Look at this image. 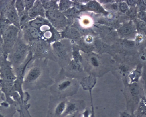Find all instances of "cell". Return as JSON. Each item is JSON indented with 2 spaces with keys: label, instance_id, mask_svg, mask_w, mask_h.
I'll return each instance as SVG.
<instances>
[{
  "label": "cell",
  "instance_id": "1",
  "mask_svg": "<svg viewBox=\"0 0 146 117\" xmlns=\"http://www.w3.org/2000/svg\"><path fill=\"white\" fill-rule=\"evenodd\" d=\"M78 88L77 79L68 75L63 68L61 69L50 89L52 96L66 98L76 94Z\"/></svg>",
  "mask_w": 146,
  "mask_h": 117
},
{
  "label": "cell",
  "instance_id": "2",
  "mask_svg": "<svg viewBox=\"0 0 146 117\" xmlns=\"http://www.w3.org/2000/svg\"><path fill=\"white\" fill-rule=\"evenodd\" d=\"M23 82L31 86L33 90L46 88L54 82L47 66L39 65L32 66L28 69L24 75Z\"/></svg>",
  "mask_w": 146,
  "mask_h": 117
},
{
  "label": "cell",
  "instance_id": "3",
  "mask_svg": "<svg viewBox=\"0 0 146 117\" xmlns=\"http://www.w3.org/2000/svg\"><path fill=\"white\" fill-rule=\"evenodd\" d=\"M19 28L13 25H9L2 34L3 39L6 44H9L15 41L17 37Z\"/></svg>",
  "mask_w": 146,
  "mask_h": 117
},
{
  "label": "cell",
  "instance_id": "4",
  "mask_svg": "<svg viewBox=\"0 0 146 117\" xmlns=\"http://www.w3.org/2000/svg\"><path fill=\"white\" fill-rule=\"evenodd\" d=\"M6 15V17L11 22V24L19 29L20 28L19 17L14 5L11 6Z\"/></svg>",
  "mask_w": 146,
  "mask_h": 117
},
{
  "label": "cell",
  "instance_id": "5",
  "mask_svg": "<svg viewBox=\"0 0 146 117\" xmlns=\"http://www.w3.org/2000/svg\"><path fill=\"white\" fill-rule=\"evenodd\" d=\"M24 47L19 48L14 53L12 57L13 64L16 66L19 67L22 64L25 53V50Z\"/></svg>",
  "mask_w": 146,
  "mask_h": 117
},
{
  "label": "cell",
  "instance_id": "6",
  "mask_svg": "<svg viewBox=\"0 0 146 117\" xmlns=\"http://www.w3.org/2000/svg\"><path fill=\"white\" fill-rule=\"evenodd\" d=\"M79 101L75 100H67L66 106L64 115L67 116L74 113L77 111L80 108Z\"/></svg>",
  "mask_w": 146,
  "mask_h": 117
},
{
  "label": "cell",
  "instance_id": "7",
  "mask_svg": "<svg viewBox=\"0 0 146 117\" xmlns=\"http://www.w3.org/2000/svg\"><path fill=\"white\" fill-rule=\"evenodd\" d=\"M2 80L8 82H14L17 76L11 68L6 67L3 69L1 72Z\"/></svg>",
  "mask_w": 146,
  "mask_h": 117
},
{
  "label": "cell",
  "instance_id": "8",
  "mask_svg": "<svg viewBox=\"0 0 146 117\" xmlns=\"http://www.w3.org/2000/svg\"><path fill=\"white\" fill-rule=\"evenodd\" d=\"M47 15L49 19L54 21L62 22L65 19L62 14L56 11H49L47 13Z\"/></svg>",
  "mask_w": 146,
  "mask_h": 117
},
{
  "label": "cell",
  "instance_id": "9",
  "mask_svg": "<svg viewBox=\"0 0 146 117\" xmlns=\"http://www.w3.org/2000/svg\"><path fill=\"white\" fill-rule=\"evenodd\" d=\"M11 24V22L6 17H1L0 18V34L2 35Z\"/></svg>",
  "mask_w": 146,
  "mask_h": 117
},
{
  "label": "cell",
  "instance_id": "10",
  "mask_svg": "<svg viewBox=\"0 0 146 117\" xmlns=\"http://www.w3.org/2000/svg\"><path fill=\"white\" fill-rule=\"evenodd\" d=\"M14 5L19 15L24 12L25 9L24 1L16 0L15 1Z\"/></svg>",
  "mask_w": 146,
  "mask_h": 117
},
{
  "label": "cell",
  "instance_id": "11",
  "mask_svg": "<svg viewBox=\"0 0 146 117\" xmlns=\"http://www.w3.org/2000/svg\"><path fill=\"white\" fill-rule=\"evenodd\" d=\"M120 31L121 33L125 34H128L131 32L132 29L130 26L125 25L121 27Z\"/></svg>",
  "mask_w": 146,
  "mask_h": 117
},
{
  "label": "cell",
  "instance_id": "12",
  "mask_svg": "<svg viewBox=\"0 0 146 117\" xmlns=\"http://www.w3.org/2000/svg\"><path fill=\"white\" fill-rule=\"evenodd\" d=\"M43 24V22L40 20L36 19L32 21L30 23L32 27L35 28L38 27Z\"/></svg>",
  "mask_w": 146,
  "mask_h": 117
},
{
  "label": "cell",
  "instance_id": "13",
  "mask_svg": "<svg viewBox=\"0 0 146 117\" xmlns=\"http://www.w3.org/2000/svg\"><path fill=\"white\" fill-rule=\"evenodd\" d=\"M29 30L30 34L33 37L36 38L38 37V31L36 28L31 27Z\"/></svg>",
  "mask_w": 146,
  "mask_h": 117
},
{
  "label": "cell",
  "instance_id": "14",
  "mask_svg": "<svg viewBox=\"0 0 146 117\" xmlns=\"http://www.w3.org/2000/svg\"><path fill=\"white\" fill-rule=\"evenodd\" d=\"M43 6L47 9H52L54 8L55 5L52 2L46 1L43 3Z\"/></svg>",
  "mask_w": 146,
  "mask_h": 117
},
{
  "label": "cell",
  "instance_id": "15",
  "mask_svg": "<svg viewBox=\"0 0 146 117\" xmlns=\"http://www.w3.org/2000/svg\"><path fill=\"white\" fill-rule=\"evenodd\" d=\"M24 2L25 9L28 11L32 7L33 1L32 0H25Z\"/></svg>",
  "mask_w": 146,
  "mask_h": 117
},
{
  "label": "cell",
  "instance_id": "16",
  "mask_svg": "<svg viewBox=\"0 0 146 117\" xmlns=\"http://www.w3.org/2000/svg\"><path fill=\"white\" fill-rule=\"evenodd\" d=\"M120 8L122 11H125L128 9V6L126 3L123 2L120 4Z\"/></svg>",
  "mask_w": 146,
  "mask_h": 117
},
{
  "label": "cell",
  "instance_id": "17",
  "mask_svg": "<svg viewBox=\"0 0 146 117\" xmlns=\"http://www.w3.org/2000/svg\"><path fill=\"white\" fill-rule=\"evenodd\" d=\"M70 3L68 1H62L60 3V5L62 7L66 8L68 7L70 5Z\"/></svg>",
  "mask_w": 146,
  "mask_h": 117
},
{
  "label": "cell",
  "instance_id": "18",
  "mask_svg": "<svg viewBox=\"0 0 146 117\" xmlns=\"http://www.w3.org/2000/svg\"><path fill=\"white\" fill-rule=\"evenodd\" d=\"M88 7L89 8L94 9H96L99 7L97 3L94 2L90 3L88 5Z\"/></svg>",
  "mask_w": 146,
  "mask_h": 117
},
{
  "label": "cell",
  "instance_id": "19",
  "mask_svg": "<svg viewBox=\"0 0 146 117\" xmlns=\"http://www.w3.org/2000/svg\"><path fill=\"white\" fill-rule=\"evenodd\" d=\"M139 27L141 30H144L146 29V24L143 21H141L138 23Z\"/></svg>",
  "mask_w": 146,
  "mask_h": 117
},
{
  "label": "cell",
  "instance_id": "20",
  "mask_svg": "<svg viewBox=\"0 0 146 117\" xmlns=\"http://www.w3.org/2000/svg\"><path fill=\"white\" fill-rule=\"evenodd\" d=\"M136 11L134 9H131L128 10L127 12V14L130 16H133L135 15Z\"/></svg>",
  "mask_w": 146,
  "mask_h": 117
},
{
  "label": "cell",
  "instance_id": "21",
  "mask_svg": "<svg viewBox=\"0 0 146 117\" xmlns=\"http://www.w3.org/2000/svg\"><path fill=\"white\" fill-rule=\"evenodd\" d=\"M70 34L74 37H77L79 35V33L76 30L72 29L70 31Z\"/></svg>",
  "mask_w": 146,
  "mask_h": 117
},
{
  "label": "cell",
  "instance_id": "22",
  "mask_svg": "<svg viewBox=\"0 0 146 117\" xmlns=\"http://www.w3.org/2000/svg\"><path fill=\"white\" fill-rule=\"evenodd\" d=\"M138 16L140 19H145L146 17V13L144 11H142L139 13Z\"/></svg>",
  "mask_w": 146,
  "mask_h": 117
},
{
  "label": "cell",
  "instance_id": "23",
  "mask_svg": "<svg viewBox=\"0 0 146 117\" xmlns=\"http://www.w3.org/2000/svg\"><path fill=\"white\" fill-rule=\"evenodd\" d=\"M92 61L93 63L96 65L97 64V62L96 58L94 57H93L92 58Z\"/></svg>",
  "mask_w": 146,
  "mask_h": 117
},
{
  "label": "cell",
  "instance_id": "24",
  "mask_svg": "<svg viewBox=\"0 0 146 117\" xmlns=\"http://www.w3.org/2000/svg\"><path fill=\"white\" fill-rule=\"evenodd\" d=\"M127 2L130 5H133L135 3V1L134 0H127Z\"/></svg>",
  "mask_w": 146,
  "mask_h": 117
},
{
  "label": "cell",
  "instance_id": "25",
  "mask_svg": "<svg viewBox=\"0 0 146 117\" xmlns=\"http://www.w3.org/2000/svg\"><path fill=\"white\" fill-rule=\"evenodd\" d=\"M84 117H88V114L87 112H86L84 113Z\"/></svg>",
  "mask_w": 146,
  "mask_h": 117
},
{
  "label": "cell",
  "instance_id": "26",
  "mask_svg": "<svg viewBox=\"0 0 146 117\" xmlns=\"http://www.w3.org/2000/svg\"><path fill=\"white\" fill-rule=\"evenodd\" d=\"M113 8L114 9L116 10L117 9V6L116 5H115V4H114L113 5Z\"/></svg>",
  "mask_w": 146,
  "mask_h": 117
},
{
  "label": "cell",
  "instance_id": "27",
  "mask_svg": "<svg viewBox=\"0 0 146 117\" xmlns=\"http://www.w3.org/2000/svg\"><path fill=\"white\" fill-rule=\"evenodd\" d=\"M70 117H75V115H73L70 116Z\"/></svg>",
  "mask_w": 146,
  "mask_h": 117
},
{
  "label": "cell",
  "instance_id": "28",
  "mask_svg": "<svg viewBox=\"0 0 146 117\" xmlns=\"http://www.w3.org/2000/svg\"><path fill=\"white\" fill-rule=\"evenodd\" d=\"M0 117H4L1 114H0Z\"/></svg>",
  "mask_w": 146,
  "mask_h": 117
},
{
  "label": "cell",
  "instance_id": "29",
  "mask_svg": "<svg viewBox=\"0 0 146 117\" xmlns=\"http://www.w3.org/2000/svg\"></svg>",
  "mask_w": 146,
  "mask_h": 117
}]
</instances>
